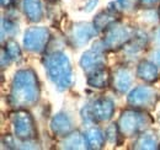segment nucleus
<instances>
[{"instance_id":"1","label":"nucleus","mask_w":160,"mask_h":150,"mask_svg":"<svg viewBox=\"0 0 160 150\" xmlns=\"http://www.w3.org/2000/svg\"><path fill=\"white\" fill-rule=\"evenodd\" d=\"M41 96L40 81L37 74L31 69H21L14 75L10 90V103L16 108L35 106Z\"/></svg>"},{"instance_id":"2","label":"nucleus","mask_w":160,"mask_h":150,"mask_svg":"<svg viewBox=\"0 0 160 150\" xmlns=\"http://www.w3.org/2000/svg\"><path fill=\"white\" fill-rule=\"evenodd\" d=\"M43 65L49 80L59 91L68 90L73 84V69L68 56L63 52H53L43 58Z\"/></svg>"},{"instance_id":"3","label":"nucleus","mask_w":160,"mask_h":150,"mask_svg":"<svg viewBox=\"0 0 160 150\" xmlns=\"http://www.w3.org/2000/svg\"><path fill=\"white\" fill-rule=\"evenodd\" d=\"M152 122L153 119L144 110L131 107L122 111L117 124L123 137H133L142 133Z\"/></svg>"},{"instance_id":"4","label":"nucleus","mask_w":160,"mask_h":150,"mask_svg":"<svg viewBox=\"0 0 160 150\" xmlns=\"http://www.w3.org/2000/svg\"><path fill=\"white\" fill-rule=\"evenodd\" d=\"M10 121L14 128V134L22 142H30L37 138L36 122L32 114L26 108H18L10 113Z\"/></svg>"},{"instance_id":"5","label":"nucleus","mask_w":160,"mask_h":150,"mask_svg":"<svg viewBox=\"0 0 160 150\" xmlns=\"http://www.w3.org/2000/svg\"><path fill=\"white\" fill-rule=\"evenodd\" d=\"M103 32L105 35L101 42L107 51H112V52L120 51L123 47H126L134 35L133 30L121 25L120 22L113 23Z\"/></svg>"},{"instance_id":"6","label":"nucleus","mask_w":160,"mask_h":150,"mask_svg":"<svg viewBox=\"0 0 160 150\" xmlns=\"http://www.w3.org/2000/svg\"><path fill=\"white\" fill-rule=\"evenodd\" d=\"M115 113V103L111 98L101 97L82 108V118L88 122H107Z\"/></svg>"},{"instance_id":"7","label":"nucleus","mask_w":160,"mask_h":150,"mask_svg":"<svg viewBox=\"0 0 160 150\" xmlns=\"http://www.w3.org/2000/svg\"><path fill=\"white\" fill-rule=\"evenodd\" d=\"M51 31L47 27H30L23 35V47L32 53H42L51 41Z\"/></svg>"},{"instance_id":"8","label":"nucleus","mask_w":160,"mask_h":150,"mask_svg":"<svg viewBox=\"0 0 160 150\" xmlns=\"http://www.w3.org/2000/svg\"><path fill=\"white\" fill-rule=\"evenodd\" d=\"M158 100H159L158 94L154 91V89L149 86H137L129 92L127 97V102L129 107L144 110V111L154 107Z\"/></svg>"},{"instance_id":"9","label":"nucleus","mask_w":160,"mask_h":150,"mask_svg":"<svg viewBox=\"0 0 160 150\" xmlns=\"http://www.w3.org/2000/svg\"><path fill=\"white\" fill-rule=\"evenodd\" d=\"M102 51H105V47L100 48L99 43H96V46L94 44V48H91L90 51L85 52L81 56V58H80V67L88 75L105 67L106 59H105Z\"/></svg>"},{"instance_id":"10","label":"nucleus","mask_w":160,"mask_h":150,"mask_svg":"<svg viewBox=\"0 0 160 150\" xmlns=\"http://www.w3.org/2000/svg\"><path fill=\"white\" fill-rule=\"evenodd\" d=\"M121 19V11L118 8H112V2L108 5V8L106 10H102L99 12L95 19H94V27L96 28V31H105L107 30L110 26H112L113 23L118 22Z\"/></svg>"},{"instance_id":"11","label":"nucleus","mask_w":160,"mask_h":150,"mask_svg":"<svg viewBox=\"0 0 160 150\" xmlns=\"http://www.w3.org/2000/svg\"><path fill=\"white\" fill-rule=\"evenodd\" d=\"M96 28L94 25L88 22H78L74 25L72 30V41L73 44L77 47H82L88 44V42L96 35Z\"/></svg>"},{"instance_id":"12","label":"nucleus","mask_w":160,"mask_h":150,"mask_svg":"<svg viewBox=\"0 0 160 150\" xmlns=\"http://www.w3.org/2000/svg\"><path fill=\"white\" fill-rule=\"evenodd\" d=\"M51 131L58 138L67 137L74 131L72 118L67 113H57L51 121Z\"/></svg>"},{"instance_id":"13","label":"nucleus","mask_w":160,"mask_h":150,"mask_svg":"<svg viewBox=\"0 0 160 150\" xmlns=\"http://www.w3.org/2000/svg\"><path fill=\"white\" fill-rule=\"evenodd\" d=\"M112 84V74L107 68H101L99 70L88 75V85L94 89H106Z\"/></svg>"},{"instance_id":"14","label":"nucleus","mask_w":160,"mask_h":150,"mask_svg":"<svg viewBox=\"0 0 160 150\" xmlns=\"http://www.w3.org/2000/svg\"><path fill=\"white\" fill-rule=\"evenodd\" d=\"M111 85L120 94L127 92L132 85V75L129 73V70L126 68L116 69V72L112 74V84Z\"/></svg>"},{"instance_id":"15","label":"nucleus","mask_w":160,"mask_h":150,"mask_svg":"<svg viewBox=\"0 0 160 150\" xmlns=\"http://www.w3.org/2000/svg\"><path fill=\"white\" fill-rule=\"evenodd\" d=\"M84 138H85V144H86V149L98 150L103 148L106 139V134L105 132H102L98 127H91L89 129L84 132Z\"/></svg>"},{"instance_id":"16","label":"nucleus","mask_w":160,"mask_h":150,"mask_svg":"<svg viewBox=\"0 0 160 150\" xmlns=\"http://www.w3.org/2000/svg\"><path fill=\"white\" fill-rule=\"evenodd\" d=\"M137 76L143 81L149 82V84L157 81L159 76L158 65L150 60H142L139 62L138 68H137Z\"/></svg>"},{"instance_id":"17","label":"nucleus","mask_w":160,"mask_h":150,"mask_svg":"<svg viewBox=\"0 0 160 150\" xmlns=\"http://www.w3.org/2000/svg\"><path fill=\"white\" fill-rule=\"evenodd\" d=\"M23 12L30 22H40L43 18V6L41 0H23Z\"/></svg>"},{"instance_id":"18","label":"nucleus","mask_w":160,"mask_h":150,"mask_svg":"<svg viewBox=\"0 0 160 150\" xmlns=\"http://www.w3.org/2000/svg\"><path fill=\"white\" fill-rule=\"evenodd\" d=\"M160 145L159 138L157 137V134L152 133V132L143 131L138 134L136 142H134V149H144V150H152L158 149Z\"/></svg>"},{"instance_id":"19","label":"nucleus","mask_w":160,"mask_h":150,"mask_svg":"<svg viewBox=\"0 0 160 150\" xmlns=\"http://www.w3.org/2000/svg\"><path fill=\"white\" fill-rule=\"evenodd\" d=\"M63 149H84L86 148L84 134H80L79 132H72L67 137L63 138L62 142Z\"/></svg>"},{"instance_id":"20","label":"nucleus","mask_w":160,"mask_h":150,"mask_svg":"<svg viewBox=\"0 0 160 150\" xmlns=\"http://www.w3.org/2000/svg\"><path fill=\"white\" fill-rule=\"evenodd\" d=\"M4 48H5V51L8 52V54L10 56L11 60H16V62H19V60L22 59V52H21L20 46L18 44L16 41H14V39H9V41L5 43Z\"/></svg>"},{"instance_id":"21","label":"nucleus","mask_w":160,"mask_h":150,"mask_svg":"<svg viewBox=\"0 0 160 150\" xmlns=\"http://www.w3.org/2000/svg\"><path fill=\"white\" fill-rule=\"evenodd\" d=\"M105 134H106V139L110 142V143H115L117 145L121 144V139L124 138L121 133L120 128H118V124H110L106 131H105Z\"/></svg>"},{"instance_id":"22","label":"nucleus","mask_w":160,"mask_h":150,"mask_svg":"<svg viewBox=\"0 0 160 150\" xmlns=\"http://www.w3.org/2000/svg\"><path fill=\"white\" fill-rule=\"evenodd\" d=\"M1 26H2V28H1L2 37H4L5 33L9 35V36H14L15 33H18V25L14 20L9 19V18H6V19L4 18L2 22H1Z\"/></svg>"},{"instance_id":"23","label":"nucleus","mask_w":160,"mask_h":150,"mask_svg":"<svg viewBox=\"0 0 160 150\" xmlns=\"http://www.w3.org/2000/svg\"><path fill=\"white\" fill-rule=\"evenodd\" d=\"M117 2L123 10H132L139 2V0H117Z\"/></svg>"},{"instance_id":"24","label":"nucleus","mask_w":160,"mask_h":150,"mask_svg":"<svg viewBox=\"0 0 160 150\" xmlns=\"http://www.w3.org/2000/svg\"><path fill=\"white\" fill-rule=\"evenodd\" d=\"M10 62H11V58L8 54V52L5 51V48L2 47V48H1V68L8 67V65L10 64Z\"/></svg>"},{"instance_id":"25","label":"nucleus","mask_w":160,"mask_h":150,"mask_svg":"<svg viewBox=\"0 0 160 150\" xmlns=\"http://www.w3.org/2000/svg\"><path fill=\"white\" fill-rule=\"evenodd\" d=\"M98 2H99V0H88L86 4H85V6H84V10H85L86 12L92 11V10L95 9V6L98 5Z\"/></svg>"},{"instance_id":"26","label":"nucleus","mask_w":160,"mask_h":150,"mask_svg":"<svg viewBox=\"0 0 160 150\" xmlns=\"http://www.w3.org/2000/svg\"><path fill=\"white\" fill-rule=\"evenodd\" d=\"M159 0H139V4L144 8H152L154 6Z\"/></svg>"},{"instance_id":"27","label":"nucleus","mask_w":160,"mask_h":150,"mask_svg":"<svg viewBox=\"0 0 160 150\" xmlns=\"http://www.w3.org/2000/svg\"><path fill=\"white\" fill-rule=\"evenodd\" d=\"M0 1H1V6H2L4 9L11 8V6H14L15 2H16V0H0Z\"/></svg>"},{"instance_id":"28","label":"nucleus","mask_w":160,"mask_h":150,"mask_svg":"<svg viewBox=\"0 0 160 150\" xmlns=\"http://www.w3.org/2000/svg\"><path fill=\"white\" fill-rule=\"evenodd\" d=\"M153 62H154L158 67H160V49L154 52V54H153Z\"/></svg>"},{"instance_id":"29","label":"nucleus","mask_w":160,"mask_h":150,"mask_svg":"<svg viewBox=\"0 0 160 150\" xmlns=\"http://www.w3.org/2000/svg\"><path fill=\"white\" fill-rule=\"evenodd\" d=\"M155 39L158 42V44H160V28L157 30V33H155Z\"/></svg>"},{"instance_id":"30","label":"nucleus","mask_w":160,"mask_h":150,"mask_svg":"<svg viewBox=\"0 0 160 150\" xmlns=\"http://www.w3.org/2000/svg\"><path fill=\"white\" fill-rule=\"evenodd\" d=\"M158 16H159V19H160V8L158 9Z\"/></svg>"},{"instance_id":"31","label":"nucleus","mask_w":160,"mask_h":150,"mask_svg":"<svg viewBox=\"0 0 160 150\" xmlns=\"http://www.w3.org/2000/svg\"><path fill=\"white\" fill-rule=\"evenodd\" d=\"M49 1H54V0H49Z\"/></svg>"},{"instance_id":"32","label":"nucleus","mask_w":160,"mask_h":150,"mask_svg":"<svg viewBox=\"0 0 160 150\" xmlns=\"http://www.w3.org/2000/svg\"><path fill=\"white\" fill-rule=\"evenodd\" d=\"M159 121H160V117H159Z\"/></svg>"}]
</instances>
